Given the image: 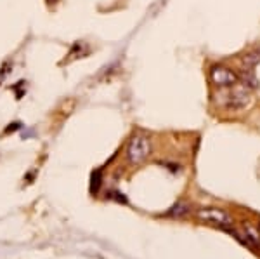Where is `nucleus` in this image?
I'll return each instance as SVG.
<instances>
[{
    "mask_svg": "<svg viewBox=\"0 0 260 259\" xmlns=\"http://www.w3.org/2000/svg\"><path fill=\"white\" fill-rule=\"evenodd\" d=\"M196 216L201 219V221H207V223H213V224H220V226H231L233 219L231 216L228 214L225 211L222 209H217V207H207V209H200L196 212Z\"/></svg>",
    "mask_w": 260,
    "mask_h": 259,
    "instance_id": "obj_4",
    "label": "nucleus"
},
{
    "mask_svg": "<svg viewBox=\"0 0 260 259\" xmlns=\"http://www.w3.org/2000/svg\"><path fill=\"white\" fill-rule=\"evenodd\" d=\"M208 78H210V82L215 87H219V89H231V87H234L236 83H240V75L225 65L210 66Z\"/></svg>",
    "mask_w": 260,
    "mask_h": 259,
    "instance_id": "obj_2",
    "label": "nucleus"
},
{
    "mask_svg": "<svg viewBox=\"0 0 260 259\" xmlns=\"http://www.w3.org/2000/svg\"><path fill=\"white\" fill-rule=\"evenodd\" d=\"M186 212H187V207L186 206H180V204H179V206L172 207V211L169 212V214L170 216H182V214H186Z\"/></svg>",
    "mask_w": 260,
    "mask_h": 259,
    "instance_id": "obj_5",
    "label": "nucleus"
},
{
    "mask_svg": "<svg viewBox=\"0 0 260 259\" xmlns=\"http://www.w3.org/2000/svg\"><path fill=\"white\" fill-rule=\"evenodd\" d=\"M151 150H153V146H151V139L148 136H134L127 146V160L134 165L142 164L151 155Z\"/></svg>",
    "mask_w": 260,
    "mask_h": 259,
    "instance_id": "obj_1",
    "label": "nucleus"
},
{
    "mask_svg": "<svg viewBox=\"0 0 260 259\" xmlns=\"http://www.w3.org/2000/svg\"><path fill=\"white\" fill-rule=\"evenodd\" d=\"M251 103V91L243 83H236L234 87H231V93L225 98V108L233 111H241L246 106H250Z\"/></svg>",
    "mask_w": 260,
    "mask_h": 259,
    "instance_id": "obj_3",
    "label": "nucleus"
},
{
    "mask_svg": "<svg viewBox=\"0 0 260 259\" xmlns=\"http://www.w3.org/2000/svg\"><path fill=\"white\" fill-rule=\"evenodd\" d=\"M49 2H56V0H49Z\"/></svg>",
    "mask_w": 260,
    "mask_h": 259,
    "instance_id": "obj_6",
    "label": "nucleus"
}]
</instances>
